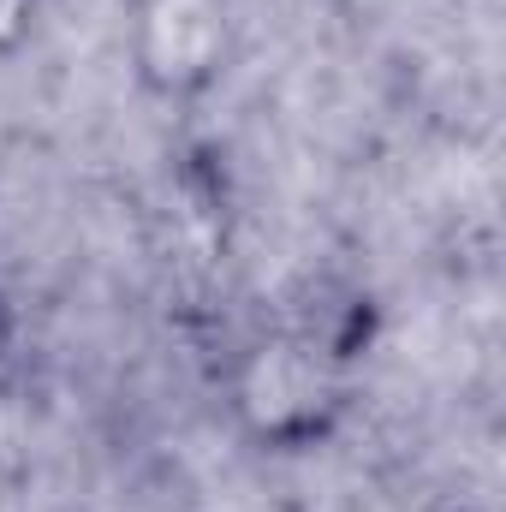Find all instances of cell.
<instances>
[{
  "label": "cell",
  "instance_id": "obj_1",
  "mask_svg": "<svg viewBox=\"0 0 506 512\" xmlns=\"http://www.w3.org/2000/svg\"><path fill=\"white\" fill-rule=\"evenodd\" d=\"M221 405L262 453H322L358 405V364L328 328L274 322L233 346Z\"/></svg>",
  "mask_w": 506,
  "mask_h": 512
},
{
  "label": "cell",
  "instance_id": "obj_2",
  "mask_svg": "<svg viewBox=\"0 0 506 512\" xmlns=\"http://www.w3.org/2000/svg\"><path fill=\"white\" fill-rule=\"evenodd\" d=\"M120 48L149 102L203 108L239 66V12L233 0H126Z\"/></svg>",
  "mask_w": 506,
  "mask_h": 512
},
{
  "label": "cell",
  "instance_id": "obj_3",
  "mask_svg": "<svg viewBox=\"0 0 506 512\" xmlns=\"http://www.w3.org/2000/svg\"><path fill=\"white\" fill-rule=\"evenodd\" d=\"M42 24V0H0V60L24 54Z\"/></svg>",
  "mask_w": 506,
  "mask_h": 512
}]
</instances>
